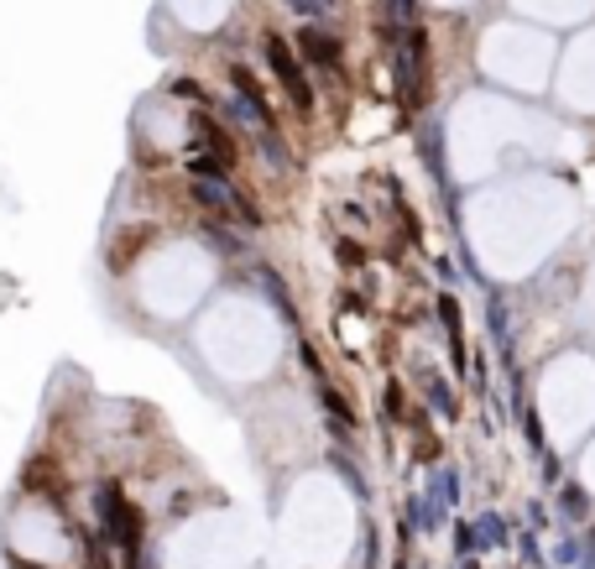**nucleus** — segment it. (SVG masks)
<instances>
[{"label":"nucleus","mask_w":595,"mask_h":569,"mask_svg":"<svg viewBox=\"0 0 595 569\" xmlns=\"http://www.w3.org/2000/svg\"><path fill=\"white\" fill-rule=\"evenodd\" d=\"M267 58H272V68H277V79L288 84V94H293V105H308L314 94H308V79H303V68L293 64V53H288V43H267Z\"/></svg>","instance_id":"nucleus-1"}]
</instances>
